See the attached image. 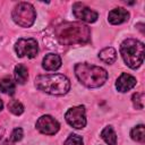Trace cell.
I'll use <instances>...</instances> for the list:
<instances>
[{"mask_svg":"<svg viewBox=\"0 0 145 145\" xmlns=\"http://www.w3.org/2000/svg\"><path fill=\"white\" fill-rule=\"evenodd\" d=\"M56 37L63 45L84 44L89 41L91 29L83 23H62L54 29Z\"/></svg>","mask_w":145,"mask_h":145,"instance_id":"cell-1","label":"cell"},{"mask_svg":"<svg viewBox=\"0 0 145 145\" xmlns=\"http://www.w3.org/2000/svg\"><path fill=\"white\" fill-rule=\"evenodd\" d=\"M35 126H36V129L44 135H54L56 133H58L60 128L59 122L53 117L48 116V114L40 117Z\"/></svg>","mask_w":145,"mask_h":145,"instance_id":"cell-8","label":"cell"},{"mask_svg":"<svg viewBox=\"0 0 145 145\" xmlns=\"http://www.w3.org/2000/svg\"><path fill=\"white\" fill-rule=\"evenodd\" d=\"M108 19L112 25H119V24H122L129 19V12L125 8L118 7V8L112 9L109 12Z\"/></svg>","mask_w":145,"mask_h":145,"instance_id":"cell-11","label":"cell"},{"mask_svg":"<svg viewBox=\"0 0 145 145\" xmlns=\"http://www.w3.org/2000/svg\"><path fill=\"white\" fill-rule=\"evenodd\" d=\"M2 134H3V130H0V139H1V137H2Z\"/></svg>","mask_w":145,"mask_h":145,"instance_id":"cell-24","label":"cell"},{"mask_svg":"<svg viewBox=\"0 0 145 145\" xmlns=\"http://www.w3.org/2000/svg\"><path fill=\"white\" fill-rule=\"evenodd\" d=\"M133 104L136 109L142 110L144 108V93L142 92H137L135 94H133Z\"/></svg>","mask_w":145,"mask_h":145,"instance_id":"cell-19","label":"cell"},{"mask_svg":"<svg viewBox=\"0 0 145 145\" xmlns=\"http://www.w3.org/2000/svg\"><path fill=\"white\" fill-rule=\"evenodd\" d=\"M99 58L103 62H105L108 65H111L117 60V52L112 46H106V48H104L100 51Z\"/></svg>","mask_w":145,"mask_h":145,"instance_id":"cell-13","label":"cell"},{"mask_svg":"<svg viewBox=\"0 0 145 145\" xmlns=\"http://www.w3.org/2000/svg\"><path fill=\"white\" fill-rule=\"evenodd\" d=\"M15 51L19 58L27 57V58H35L39 52V45L36 40L29 39H19L16 42Z\"/></svg>","mask_w":145,"mask_h":145,"instance_id":"cell-6","label":"cell"},{"mask_svg":"<svg viewBox=\"0 0 145 145\" xmlns=\"http://www.w3.org/2000/svg\"><path fill=\"white\" fill-rule=\"evenodd\" d=\"M101 137L108 145H116L117 144V135H116V133L111 126H106L102 130Z\"/></svg>","mask_w":145,"mask_h":145,"instance_id":"cell-15","label":"cell"},{"mask_svg":"<svg viewBox=\"0 0 145 145\" xmlns=\"http://www.w3.org/2000/svg\"><path fill=\"white\" fill-rule=\"evenodd\" d=\"M35 86L37 89L51 95H65L70 89V82L62 74H48L37 76Z\"/></svg>","mask_w":145,"mask_h":145,"instance_id":"cell-3","label":"cell"},{"mask_svg":"<svg viewBox=\"0 0 145 145\" xmlns=\"http://www.w3.org/2000/svg\"><path fill=\"white\" fill-rule=\"evenodd\" d=\"M66 121L76 129H82L86 126V116H85V106L78 105L70 108L65 114Z\"/></svg>","mask_w":145,"mask_h":145,"instance_id":"cell-7","label":"cell"},{"mask_svg":"<svg viewBox=\"0 0 145 145\" xmlns=\"http://www.w3.org/2000/svg\"><path fill=\"white\" fill-rule=\"evenodd\" d=\"M75 75L84 86L89 88L100 87L108 79V72L104 68L87 62L77 63L75 66Z\"/></svg>","mask_w":145,"mask_h":145,"instance_id":"cell-2","label":"cell"},{"mask_svg":"<svg viewBox=\"0 0 145 145\" xmlns=\"http://www.w3.org/2000/svg\"><path fill=\"white\" fill-rule=\"evenodd\" d=\"M2 108H3V103H2V101H1V99H0V111L2 110Z\"/></svg>","mask_w":145,"mask_h":145,"instance_id":"cell-23","label":"cell"},{"mask_svg":"<svg viewBox=\"0 0 145 145\" xmlns=\"http://www.w3.org/2000/svg\"><path fill=\"white\" fill-rule=\"evenodd\" d=\"M63 145H84L83 143V138L79 136V135H76V134H71L67 140L65 142Z\"/></svg>","mask_w":145,"mask_h":145,"instance_id":"cell-20","label":"cell"},{"mask_svg":"<svg viewBox=\"0 0 145 145\" xmlns=\"http://www.w3.org/2000/svg\"><path fill=\"white\" fill-rule=\"evenodd\" d=\"M42 67L48 71H54L58 70L61 67V58L59 54L56 53H49L43 58Z\"/></svg>","mask_w":145,"mask_h":145,"instance_id":"cell-12","label":"cell"},{"mask_svg":"<svg viewBox=\"0 0 145 145\" xmlns=\"http://www.w3.org/2000/svg\"><path fill=\"white\" fill-rule=\"evenodd\" d=\"M72 12L76 18H78L79 20L86 22V23H94V22H96L97 17H99V14L95 10L88 8L87 6H85L84 3H80V2L74 3Z\"/></svg>","mask_w":145,"mask_h":145,"instance_id":"cell-9","label":"cell"},{"mask_svg":"<svg viewBox=\"0 0 145 145\" xmlns=\"http://www.w3.org/2000/svg\"><path fill=\"white\" fill-rule=\"evenodd\" d=\"M0 91L5 94H9L12 95L16 91V86L15 83L9 78V77H5L0 80Z\"/></svg>","mask_w":145,"mask_h":145,"instance_id":"cell-16","label":"cell"},{"mask_svg":"<svg viewBox=\"0 0 145 145\" xmlns=\"http://www.w3.org/2000/svg\"><path fill=\"white\" fill-rule=\"evenodd\" d=\"M22 138H23V129H22V128H15V129L12 130V133H11L10 139H11L12 142H18V140H20Z\"/></svg>","mask_w":145,"mask_h":145,"instance_id":"cell-21","label":"cell"},{"mask_svg":"<svg viewBox=\"0 0 145 145\" xmlns=\"http://www.w3.org/2000/svg\"><path fill=\"white\" fill-rule=\"evenodd\" d=\"M120 53L125 63L129 68L136 69L144 62V43L135 39H127L120 45Z\"/></svg>","mask_w":145,"mask_h":145,"instance_id":"cell-4","label":"cell"},{"mask_svg":"<svg viewBox=\"0 0 145 145\" xmlns=\"http://www.w3.org/2000/svg\"><path fill=\"white\" fill-rule=\"evenodd\" d=\"M1 145H11V143H10L9 140H5V142H3Z\"/></svg>","mask_w":145,"mask_h":145,"instance_id":"cell-22","label":"cell"},{"mask_svg":"<svg viewBox=\"0 0 145 145\" xmlns=\"http://www.w3.org/2000/svg\"><path fill=\"white\" fill-rule=\"evenodd\" d=\"M36 18L34 7L28 2H19L12 10L14 22L22 27H31Z\"/></svg>","mask_w":145,"mask_h":145,"instance_id":"cell-5","label":"cell"},{"mask_svg":"<svg viewBox=\"0 0 145 145\" xmlns=\"http://www.w3.org/2000/svg\"><path fill=\"white\" fill-rule=\"evenodd\" d=\"M130 136L135 142L144 143L145 142V127L144 125H138L134 127L130 131Z\"/></svg>","mask_w":145,"mask_h":145,"instance_id":"cell-17","label":"cell"},{"mask_svg":"<svg viewBox=\"0 0 145 145\" xmlns=\"http://www.w3.org/2000/svg\"><path fill=\"white\" fill-rule=\"evenodd\" d=\"M15 79L18 84L23 85L26 83V80L28 79V70L24 65H17L15 67Z\"/></svg>","mask_w":145,"mask_h":145,"instance_id":"cell-14","label":"cell"},{"mask_svg":"<svg viewBox=\"0 0 145 145\" xmlns=\"http://www.w3.org/2000/svg\"><path fill=\"white\" fill-rule=\"evenodd\" d=\"M136 83H137V80L133 75L127 74V72H122L116 82V88L119 92L125 93V92H128L129 89H131L133 87H135Z\"/></svg>","mask_w":145,"mask_h":145,"instance_id":"cell-10","label":"cell"},{"mask_svg":"<svg viewBox=\"0 0 145 145\" xmlns=\"http://www.w3.org/2000/svg\"><path fill=\"white\" fill-rule=\"evenodd\" d=\"M8 109H9V111L11 113H14L16 116H19V114H22L24 112V105L18 100H11L8 103Z\"/></svg>","mask_w":145,"mask_h":145,"instance_id":"cell-18","label":"cell"}]
</instances>
